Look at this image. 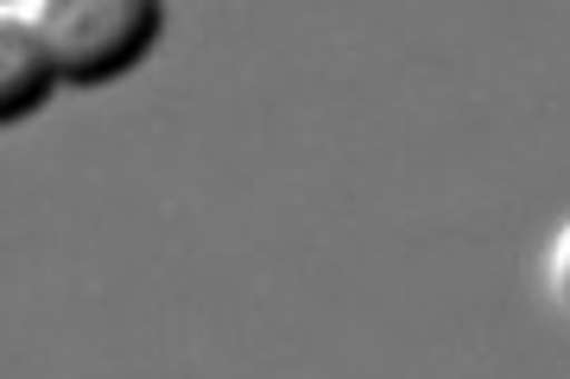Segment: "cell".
<instances>
[{"label": "cell", "instance_id": "1", "mask_svg": "<svg viewBox=\"0 0 570 379\" xmlns=\"http://www.w3.org/2000/svg\"><path fill=\"white\" fill-rule=\"evenodd\" d=\"M0 13L39 32L63 89H108L134 77L165 32L159 0H7Z\"/></svg>", "mask_w": 570, "mask_h": 379}, {"label": "cell", "instance_id": "2", "mask_svg": "<svg viewBox=\"0 0 570 379\" xmlns=\"http://www.w3.org/2000/svg\"><path fill=\"white\" fill-rule=\"evenodd\" d=\"M58 89H63V77H58V63H51V51L39 44V32L20 26L13 13H0V120L20 127Z\"/></svg>", "mask_w": 570, "mask_h": 379}, {"label": "cell", "instance_id": "3", "mask_svg": "<svg viewBox=\"0 0 570 379\" xmlns=\"http://www.w3.org/2000/svg\"><path fill=\"white\" fill-rule=\"evenodd\" d=\"M546 279H551V298H558V310H570V221H564V235L551 240V266H546Z\"/></svg>", "mask_w": 570, "mask_h": 379}]
</instances>
